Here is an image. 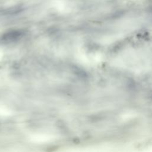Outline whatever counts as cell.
<instances>
[{
	"mask_svg": "<svg viewBox=\"0 0 152 152\" xmlns=\"http://www.w3.org/2000/svg\"><path fill=\"white\" fill-rule=\"evenodd\" d=\"M23 35V31L21 30H11L3 34L2 40L4 42L11 43L19 40Z\"/></svg>",
	"mask_w": 152,
	"mask_h": 152,
	"instance_id": "cell-1",
	"label": "cell"
}]
</instances>
